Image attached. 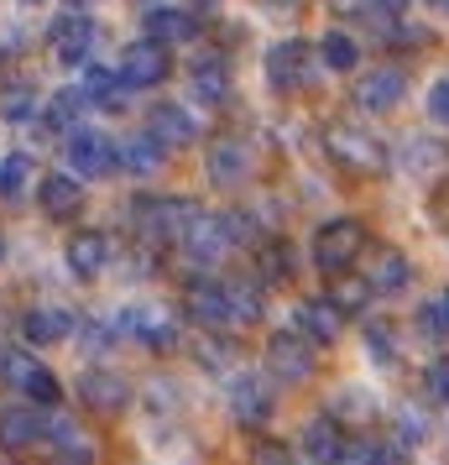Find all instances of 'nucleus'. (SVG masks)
<instances>
[{"mask_svg":"<svg viewBox=\"0 0 449 465\" xmlns=\"http://www.w3.org/2000/svg\"><path fill=\"white\" fill-rule=\"evenodd\" d=\"M361 335H366V345H371V361H376V366H392V361H397V345H392V330H386V324L371 319Z\"/></svg>","mask_w":449,"mask_h":465,"instance_id":"79ce46f5","label":"nucleus"},{"mask_svg":"<svg viewBox=\"0 0 449 465\" xmlns=\"http://www.w3.org/2000/svg\"><path fill=\"white\" fill-rule=\"evenodd\" d=\"M193 356H199V366L204 371H230V340L225 335H193Z\"/></svg>","mask_w":449,"mask_h":465,"instance_id":"e433bc0d","label":"nucleus"},{"mask_svg":"<svg viewBox=\"0 0 449 465\" xmlns=\"http://www.w3.org/2000/svg\"><path fill=\"white\" fill-rule=\"evenodd\" d=\"M267 84L278 94H293V89L314 84V47L303 37H282V43L267 47Z\"/></svg>","mask_w":449,"mask_h":465,"instance_id":"423d86ee","label":"nucleus"},{"mask_svg":"<svg viewBox=\"0 0 449 465\" xmlns=\"http://www.w3.org/2000/svg\"><path fill=\"white\" fill-rule=\"evenodd\" d=\"M32 178V152H5L0 157V199H22Z\"/></svg>","mask_w":449,"mask_h":465,"instance_id":"72a5a7b5","label":"nucleus"},{"mask_svg":"<svg viewBox=\"0 0 449 465\" xmlns=\"http://www.w3.org/2000/svg\"><path fill=\"white\" fill-rule=\"evenodd\" d=\"M230 246H236V241H230V214H214V210L193 214L189 235H183V252H189L193 262H220Z\"/></svg>","mask_w":449,"mask_h":465,"instance_id":"ddd939ff","label":"nucleus"},{"mask_svg":"<svg viewBox=\"0 0 449 465\" xmlns=\"http://www.w3.org/2000/svg\"><path fill=\"white\" fill-rule=\"evenodd\" d=\"M361 252H366V225L356 214L324 220L319 231H314V246H308V256H314V267H319L324 277H345L361 262Z\"/></svg>","mask_w":449,"mask_h":465,"instance_id":"f03ea898","label":"nucleus"},{"mask_svg":"<svg viewBox=\"0 0 449 465\" xmlns=\"http://www.w3.org/2000/svg\"><path fill=\"white\" fill-rule=\"evenodd\" d=\"M0 262H5V235H0Z\"/></svg>","mask_w":449,"mask_h":465,"instance_id":"8fccbe9b","label":"nucleus"},{"mask_svg":"<svg viewBox=\"0 0 449 465\" xmlns=\"http://www.w3.org/2000/svg\"><path fill=\"white\" fill-rule=\"evenodd\" d=\"M298 444H303V455L314 465H335V460H345V450H350V440L340 434V423L329 419H308L303 423V434H298Z\"/></svg>","mask_w":449,"mask_h":465,"instance_id":"412c9836","label":"nucleus"},{"mask_svg":"<svg viewBox=\"0 0 449 465\" xmlns=\"http://www.w3.org/2000/svg\"><path fill=\"white\" fill-rule=\"evenodd\" d=\"M53 429H47L43 408H32V402H11L5 413H0V450H32V444H43Z\"/></svg>","mask_w":449,"mask_h":465,"instance_id":"a211bd4d","label":"nucleus"},{"mask_svg":"<svg viewBox=\"0 0 449 465\" xmlns=\"http://www.w3.org/2000/svg\"><path fill=\"white\" fill-rule=\"evenodd\" d=\"M22 5H43V0H22Z\"/></svg>","mask_w":449,"mask_h":465,"instance_id":"3c124183","label":"nucleus"},{"mask_svg":"<svg viewBox=\"0 0 449 465\" xmlns=\"http://www.w3.org/2000/svg\"><path fill=\"white\" fill-rule=\"evenodd\" d=\"M115 330H121V335H131V340H142V345H157V351H168L172 340H178V330H172L162 314H151V309H126Z\"/></svg>","mask_w":449,"mask_h":465,"instance_id":"a878e982","label":"nucleus"},{"mask_svg":"<svg viewBox=\"0 0 449 465\" xmlns=\"http://www.w3.org/2000/svg\"><path fill=\"white\" fill-rule=\"evenodd\" d=\"M428 5H434V11H444V16H449V0H428Z\"/></svg>","mask_w":449,"mask_h":465,"instance_id":"09e8293b","label":"nucleus"},{"mask_svg":"<svg viewBox=\"0 0 449 465\" xmlns=\"http://www.w3.org/2000/svg\"><path fill=\"white\" fill-rule=\"evenodd\" d=\"M319 58H324V68H335V74H356V68H361V47L350 43L345 32H324Z\"/></svg>","mask_w":449,"mask_h":465,"instance_id":"2f4dec72","label":"nucleus"},{"mask_svg":"<svg viewBox=\"0 0 449 465\" xmlns=\"http://www.w3.org/2000/svg\"><path fill=\"white\" fill-rule=\"evenodd\" d=\"M147 131L162 142L168 152L178 147H193V136H199V126H193V115L183 105H151L147 110Z\"/></svg>","mask_w":449,"mask_h":465,"instance_id":"5701e85b","label":"nucleus"},{"mask_svg":"<svg viewBox=\"0 0 449 465\" xmlns=\"http://www.w3.org/2000/svg\"><path fill=\"white\" fill-rule=\"evenodd\" d=\"M251 465H298V460H293V444L257 440V444H251Z\"/></svg>","mask_w":449,"mask_h":465,"instance_id":"c03bdc74","label":"nucleus"},{"mask_svg":"<svg viewBox=\"0 0 449 465\" xmlns=\"http://www.w3.org/2000/svg\"><path fill=\"white\" fill-rule=\"evenodd\" d=\"M89 5H100V0H68V11H89Z\"/></svg>","mask_w":449,"mask_h":465,"instance_id":"de8ad7c7","label":"nucleus"},{"mask_svg":"<svg viewBox=\"0 0 449 465\" xmlns=\"http://www.w3.org/2000/svg\"><path fill=\"white\" fill-rule=\"evenodd\" d=\"M162 163H168V147L151 136L147 126L131 131L126 142H121V168L136 173V178H147V173H162Z\"/></svg>","mask_w":449,"mask_h":465,"instance_id":"b1692460","label":"nucleus"},{"mask_svg":"<svg viewBox=\"0 0 449 465\" xmlns=\"http://www.w3.org/2000/svg\"><path fill=\"white\" fill-rule=\"evenodd\" d=\"M189 94L199 105H225L230 100V64L225 53H199L189 64Z\"/></svg>","mask_w":449,"mask_h":465,"instance_id":"f3484780","label":"nucleus"},{"mask_svg":"<svg viewBox=\"0 0 449 465\" xmlns=\"http://www.w3.org/2000/svg\"><path fill=\"white\" fill-rule=\"evenodd\" d=\"M204 168H210V183L214 189H236L251 178V147L236 142V136H220L210 152H204Z\"/></svg>","mask_w":449,"mask_h":465,"instance_id":"dca6fc26","label":"nucleus"},{"mask_svg":"<svg viewBox=\"0 0 449 465\" xmlns=\"http://www.w3.org/2000/svg\"><path fill=\"white\" fill-rule=\"evenodd\" d=\"M16 330H22L26 345H58V340H68L79 330V319L68 314V309H22Z\"/></svg>","mask_w":449,"mask_h":465,"instance_id":"aec40b11","label":"nucleus"},{"mask_svg":"<svg viewBox=\"0 0 449 465\" xmlns=\"http://www.w3.org/2000/svg\"><path fill=\"white\" fill-rule=\"evenodd\" d=\"M37 371H43V361H37V356H26L22 345H11V351H0V381H11L16 392H22V387H26L32 377H37Z\"/></svg>","mask_w":449,"mask_h":465,"instance_id":"c9c22d12","label":"nucleus"},{"mask_svg":"<svg viewBox=\"0 0 449 465\" xmlns=\"http://www.w3.org/2000/svg\"><path fill=\"white\" fill-rule=\"evenodd\" d=\"M68 168L79 178H105L110 168H121V147L100 136V131H68Z\"/></svg>","mask_w":449,"mask_h":465,"instance_id":"9b49d317","label":"nucleus"},{"mask_svg":"<svg viewBox=\"0 0 449 465\" xmlns=\"http://www.w3.org/2000/svg\"><path fill=\"white\" fill-rule=\"evenodd\" d=\"M168 74H172L168 47L151 43V37H136L121 53V79H126V89H157V84H168Z\"/></svg>","mask_w":449,"mask_h":465,"instance_id":"1a4fd4ad","label":"nucleus"},{"mask_svg":"<svg viewBox=\"0 0 449 465\" xmlns=\"http://www.w3.org/2000/svg\"><path fill=\"white\" fill-rule=\"evenodd\" d=\"M79 402H84L89 413L115 419V413L131 408V381L121 371H110V366H89L84 377H79Z\"/></svg>","mask_w":449,"mask_h":465,"instance_id":"9d476101","label":"nucleus"},{"mask_svg":"<svg viewBox=\"0 0 449 465\" xmlns=\"http://www.w3.org/2000/svg\"><path fill=\"white\" fill-rule=\"evenodd\" d=\"M84 105H89L84 89H58V94L47 100V115H43V121H47L53 131H68V126L79 131V115H84Z\"/></svg>","mask_w":449,"mask_h":465,"instance_id":"7c9ffc66","label":"nucleus"},{"mask_svg":"<svg viewBox=\"0 0 449 465\" xmlns=\"http://www.w3.org/2000/svg\"><path fill=\"white\" fill-rule=\"evenodd\" d=\"M142 26H147L151 43H193L199 37V16L193 11H183V5H151L147 16H142Z\"/></svg>","mask_w":449,"mask_h":465,"instance_id":"4be33fe9","label":"nucleus"},{"mask_svg":"<svg viewBox=\"0 0 449 465\" xmlns=\"http://www.w3.org/2000/svg\"><path fill=\"white\" fill-rule=\"evenodd\" d=\"M424 392H428V402H449V356L424 366Z\"/></svg>","mask_w":449,"mask_h":465,"instance_id":"37998d69","label":"nucleus"},{"mask_svg":"<svg viewBox=\"0 0 449 465\" xmlns=\"http://www.w3.org/2000/svg\"><path fill=\"white\" fill-rule=\"evenodd\" d=\"M193 204L189 199H178V193H142L136 204H131V220H136V235H142V246H183V235L193 225Z\"/></svg>","mask_w":449,"mask_h":465,"instance_id":"f257e3e1","label":"nucleus"},{"mask_svg":"<svg viewBox=\"0 0 449 465\" xmlns=\"http://www.w3.org/2000/svg\"><path fill=\"white\" fill-rule=\"evenodd\" d=\"M257 277L261 282H288L293 277V246L282 235H267L257 246Z\"/></svg>","mask_w":449,"mask_h":465,"instance_id":"c756f323","label":"nucleus"},{"mask_svg":"<svg viewBox=\"0 0 449 465\" xmlns=\"http://www.w3.org/2000/svg\"><path fill=\"white\" fill-rule=\"evenodd\" d=\"M22 398L32 402V408H58V402H63V381H58V377L43 366V371H37V377L22 387Z\"/></svg>","mask_w":449,"mask_h":465,"instance_id":"4c0bfd02","label":"nucleus"},{"mask_svg":"<svg viewBox=\"0 0 449 465\" xmlns=\"http://www.w3.org/2000/svg\"><path fill=\"white\" fill-rule=\"evenodd\" d=\"M314 371H319V351H314L303 335L278 330V335L267 340V377L288 381V387H303Z\"/></svg>","mask_w":449,"mask_h":465,"instance_id":"39448f33","label":"nucleus"},{"mask_svg":"<svg viewBox=\"0 0 449 465\" xmlns=\"http://www.w3.org/2000/svg\"><path fill=\"white\" fill-rule=\"evenodd\" d=\"M47 47H53V58L63 68H84L89 47H94V22H89V11H63V16H53Z\"/></svg>","mask_w":449,"mask_h":465,"instance_id":"6e6552de","label":"nucleus"},{"mask_svg":"<svg viewBox=\"0 0 449 465\" xmlns=\"http://www.w3.org/2000/svg\"><path fill=\"white\" fill-rule=\"evenodd\" d=\"M230 413H236V423H246V429H261V423L278 413V398H272V381L267 377H240L230 381Z\"/></svg>","mask_w":449,"mask_h":465,"instance_id":"4468645a","label":"nucleus"},{"mask_svg":"<svg viewBox=\"0 0 449 465\" xmlns=\"http://www.w3.org/2000/svg\"><path fill=\"white\" fill-rule=\"evenodd\" d=\"M345 330V314L329 303V298H303L293 309V335H303L308 345H335Z\"/></svg>","mask_w":449,"mask_h":465,"instance_id":"2eb2a0df","label":"nucleus"},{"mask_svg":"<svg viewBox=\"0 0 449 465\" xmlns=\"http://www.w3.org/2000/svg\"><path fill=\"white\" fill-rule=\"evenodd\" d=\"M366 282L376 293H403L407 282H413V262L403 256V246H382L376 262H371V272H366Z\"/></svg>","mask_w":449,"mask_h":465,"instance_id":"393cba45","label":"nucleus"},{"mask_svg":"<svg viewBox=\"0 0 449 465\" xmlns=\"http://www.w3.org/2000/svg\"><path fill=\"white\" fill-rule=\"evenodd\" d=\"M324 157H329L335 168L356 173V178H376V173L386 168L382 142H376L371 131H361L356 121H329V126H324Z\"/></svg>","mask_w":449,"mask_h":465,"instance_id":"7ed1b4c3","label":"nucleus"},{"mask_svg":"<svg viewBox=\"0 0 449 465\" xmlns=\"http://www.w3.org/2000/svg\"><path fill=\"white\" fill-rule=\"evenodd\" d=\"M183 309H189V319L204 330V335H225V330H236V324H230V303H225V282L189 277V288H183Z\"/></svg>","mask_w":449,"mask_h":465,"instance_id":"0eeeda50","label":"nucleus"},{"mask_svg":"<svg viewBox=\"0 0 449 465\" xmlns=\"http://www.w3.org/2000/svg\"><path fill=\"white\" fill-rule=\"evenodd\" d=\"M418 335L424 340H449V298H428L418 309Z\"/></svg>","mask_w":449,"mask_h":465,"instance_id":"58836bf2","label":"nucleus"},{"mask_svg":"<svg viewBox=\"0 0 449 465\" xmlns=\"http://www.w3.org/2000/svg\"><path fill=\"white\" fill-rule=\"evenodd\" d=\"M350 465H397V444H376V440H350Z\"/></svg>","mask_w":449,"mask_h":465,"instance_id":"ea45409f","label":"nucleus"},{"mask_svg":"<svg viewBox=\"0 0 449 465\" xmlns=\"http://www.w3.org/2000/svg\"><path fill=\"white\" fill-rule=\"evenodd\" d=\"M407 94V68H366L356 74V84H350V105L361 110V115H392V110L403 105Z\"/></svg>","mask_w":449,"mask_h":465,"instance_id":"20e7f679","label":"nucleus"},{"mask_svg":"<svg viewBox=\"0 0 449 465\" xmlns=\"http://www.w3.org/2000/svg\"><path fill=\"white\" fill-rule=\"evenodd\" d=\"M407 168L413 173H434V168H449V147H434V142H413V152H407Z\"/></svg>","mask_w":449,"mask_h":465,"instance_id":"a19ab883","label":"nucleus"},{"mask_svg":"<svg viewBox=\"0 0 449 465\" xmlns=\"http://www.w3.org/2000/svg\"><path fill=\"white\" fill-rule=\"evenodd\" d=\"M225 303H230V324H236V330L261 324V314H267V303H261V282H251V277L225 282Z\"/></svg>","mask_w":449,"mask_h":465,"instance_id":"bb28decb","label":"nucleus"},{"mask_svg":"<svg viewBox=\"0 0 449 465\" xmlns=\"http://www.w3.org/2000/svg\"><path fill=\"white\" fill-rule=\"evenodd\" d=\"M371 5H382L386 16H403V11H407V0H371Z\"/></svg>","mask_w":449,"mask_h":465,"instance_id":"49530a36","label":"nucleus"},{"mask_svg":"<svg viewBox=\"0 0 449 465\" xmlns=\"http://www.w3.org/2000/svg\"><path fill=\"white\" fill-rule=\"evenodd\" d=\"M121 89H126L121 68H89L84 74V94L89 100H100L105 110H121Z\"/></svg>","mask_w":449,"mask_h":465,"instance_id":"473e14b6","label":"nucleus"},{"mask_svg":"<svg viewBox=\"0 0 449 465\" xmlns=\"http://www.w3.org/2000/svg\"><path fill=\"white\" fill-rule=\"evenodd\" d=\"M37 115V84L32 79H0V121L26 126Z\"/></svg>","mask_w":449,"mask_h":465,"instance_id":"cd10ccee","label":"nucleus"},{"mask_svg":"<svg viewBox=\"0 0 449 465\" xmlns=\"http://www.w3.org/2000/svg\"><path fill=\"white\" fill-rule=\"evenodd\" d=\"M110 256H115V246H110L105 231H73L63 241V262L79 282H94V277L110 267Z\"/></svg>","mask_w":449,"mask_h":465,"instance_id":"f8f14e48","label":"nucleus"},{"mask_svg":"<svg viewBox=\"0 0 449 465\" xmlns=\"http://www.w3.org/2000/svg\"><path fill=\"white\" fill-rule=\"evenodd\" d=\"M329 419H335V423H345V419L371 423V419H376V398H371L366 387H345L340 398H335V408H329Z\"/></svg>","mask_w":449,"mask_h":465,"instance_id":"f704fd0d","label":"nucleus"},{"mask_svg":"<svg viewBox=\"0 0 449 465\" xmlns=\"http://www.w3.org/2000/svg\"><path fill=\"white\" fill-rule=\"evenodd\" d=\"M444 298H449V293H444Z\"/></svg>","mask_w":449,"mask_h":465,"instance_id":"603ef678","label":"nucleus"},{"mask_svg":"<svg viewBox=\"0 0 449 465\" xmlns=\"http://www.w3.org/2000/svg\"><path fill=\"white\" fill-rule=\"evenodd\" d=\"M428 121L449 131V79H439V84L428 89Z\"/></svg>","mask_w":449,"mask_h":465,"instance_id":"a18cd8bd","label":"nucleus"},{"mask_svg":"<svg viewBox=\"0 0 449 465\" xmlns=\"http://www.w3.org/2000/svg\"><path fill=\"white\" fill-rule=\"evenodd\" d=\"M37 204H43L47 220H73L84 210V178L79 173H47L37 183Z\"/></svg>","mask_w":449,"mask_h":465,"instance_id":"6ab92c4d","label":"nucleus"},{"mask_svg":"<svg viewBox=\"0 0 449 465\" xmlns=\"http://www.w3.org/2000/svg\"><path fill=\"white\" fill-rule=\"evenodd\" d=\"M324 298H329V303H335V309H340L345 319H361V314H366V303L376 298V288H371L366 277H335Z\"/></svg>","mask_w":449,"mask_h":465,"instance_id":"c85d7f7f","label":"nucleus"}]
</instances>
